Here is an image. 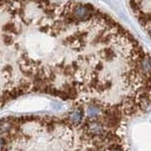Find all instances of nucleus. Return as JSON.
<instances>
[{"instance_id":"obj_1","label":"nucleus","mask_w":151,"mask_h":151,"mask_svg":"<svg viewBox=\"0 0 151 151\" xmlns=\"http://www.w3.org/2000/svg\"><path fill=\"white\" fill-rule=\"evenodd\" d=\"M150 77V53L95 5L0 0V105L39 93L72 109L117 113Z\"/></svg>"},{"instance_id":"obj_2","label":"nucleus","mask_w":151,"mask_h":151,"mask_svg":"<svg viewBox=\"0 0 151 151\" xmlns=\"http://www.w3.org/2000/svg\"><path fill=\"white\" fill-rule=\"evenodd\" d=\"M0 151H127L118 129L101 121L73 122L68 115L0 120Z\"/></svg>"},{"instance_id":"obj_3","label":"nucleus","mask_w":151,"mask_h":151,"mask_svg":"<svg viewBox=\"0 0 151 151\" xmlns=\"http://www.w3.org/2000/svg\"><path fill=\"white\" fill-rule=\"evenodd\" d=\"M132 13L151 39V0H128Z\"/></svg>"}]
</instances>
